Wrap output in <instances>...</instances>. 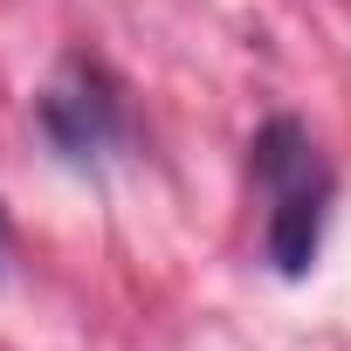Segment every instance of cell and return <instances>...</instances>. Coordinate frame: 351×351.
<instances>
[{"label": "cell", "mask_w": 351, "mask_h": 351, "mask_svg": "<svg viewBox=\"0 0 351 351\" xmlns=\"http://www.w3.org/2000/svg\"><path fill=\"white\" fill-rule=\"evenodd\" d=\"M255 180L269 186V228H262V255L276 262V276H303L317 262L324 241V207H330V172L317 158V145L303 138V124L276 117L255 131Z\"/></svg>", "instance_id": "6da1fadb"}, {"label": "cell", "mask_w": 351, "mask_h": 351, "mask_svg": "<svg viewBox=\"0 0 351 351\" xmlns=\"http://www.w3.org/2000/svg\"><path fill=\"white\" fill-rule=\"evenodd\" d=\"M42 131L56 138V152L90 158V152H104V145L117 138V97L104 90L97 69L69 62V69L49 83V97H42Z\"/></svg>", "instance_id": "7a4b0ae2"}, {"label": "cell", "mask_w": 351, "mask_h": 351, "mask_svg": "<svg viewBox=\"0 0 351 351\" xmlns=\"http://www.w3.org/2000/svg\"><path fill=\"white\" fill-rule=\"evenodd\" d=\"M0 262H8V214H0Z\"/></svg>", "instance_id": "3957f363"}]
</instances>
